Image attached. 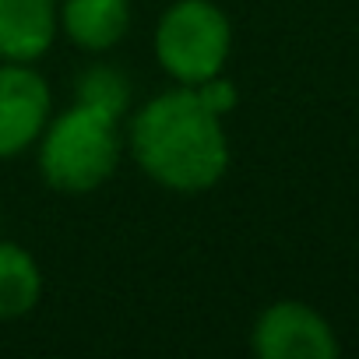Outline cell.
Here are the masks:
<instances>
[{"mask_svg": "<svg viewBox=\"0 0 359 359\" xmlns=\"http://www.w3.org/2000/svg\"><path fill=\"white\" fill-rule=\"evenodd\" d=\"M127 144L141 172L172 194H205L229 169L222 116L187 85L148 99L127 123Z\"/></svg>", "mask_w": 359, "mask_h": 359, "instance_id": "6da1fadb", "label": "cell"}, {"mask_svg": "<svg viewBox=\"0 0 359 359\" xmlns=\"http://www.w3.org/2000/svg\"><path fill=\"white\" fill-rule=\"evenodd\" d=\"M36 144L43 184L67 198L99 191L116 172L123 151L120 120L81 102L50 116Z\"/></svg>", "mask_w": 359, "mask_h": 359, "instance_id": "7a4b0ae2", "label": "cell"}, {"mask_svg": "<svg viewBox=\"0 0 359 359\" xmlns=\"http://www.w3.org/2000/svg\"><path fill=\"white\" fill-rule=\"evenodd\" d=\"M151 50L158 67L176 78V85H201L212 74H222L233 50L229 15L215 0H176L155 25Z\"/></svg>", "mask_w": 359, "mask_h": 359, "instance_id": "3957f363", "label": "cell"}, {"mask_svg": "<svg viewBox=\"0 0 359 359\" xmlns=\"http://www.w3.org/2000/svg\"><path fill=\"white\" fill-rule=\"evenodd\" d=\"M250 345L261 359H334L338 338L331 324L306 303L278 299L254 320Z\"/></svg>", "mask_w": 359, "mask_h": 359, "instance_id": "277c9868", "label": "cell"}, {"mask_svg": "<svg viewBox=\"0 0 359 359\" xmlns=\"http://www.w3.org/2000/svg\"><path fill=\"white\" fill-rule=\"evenodd\" d=\"M50 85L32 64L0 60V158H11L39 141L50 123Z\"/></svg>", "mask_w": 359, "mask_h": 359, "instance_id": "5b68a950", "label": "cell"}, {"mask_svg": "<svg viewBox=\"0 0 359 359\" xmlns=\"http://www.w3.org/2000/svg\"><path fill=\"white\" fill-rule=\"evenodd\" d=\"M57 0H0V60L36 64L57 39Z\"/></svg>", "mask_w": 359, "mask_h": 359, "instance_id": "8992f818", "label": "cell"}, {"mask_svg": "<svg viewBox=\"0 0 359 359\" xmlns=\"http://www.w3.org/2000/svg\"><path fill=\"white\" fill-rule=\"evenodd\" d=\"M57 15L64 36L85 53H106L130 32V0H64Z\"/></svg>", "mask_w": 359, "mask_h": 359, "instance_id": "52a82bcc", "label": "cell"}, {"mask_svg": "<svg viewBox=\"0 0 359 359\" xmlns=\"http://www.w3.org/2000/svg\"><path fill=\"white\" fill-rule=\"evenodd\" d=\"M39 296L43 271L36 257L11 240H0V320H18L32 313Z\"/></svg>", "mask_w": 359, "mask_h": 359, "instance_id": "ba28073f", "label": "cell"}, {"mask_svg": "<svg viewBox=\"0 0 359 359\" xmlns=\"http://www.w3.org/2000/svg\"><path fill=\"white\" fill-rule=\"evenodd\" d=\"M74 102L120 120L130 106V81L116 64H88L74 74Z\"/></svg>", "mask_w": 359, "mask_h": 359, "instance_id": "9c48e42d", "label": "cell"}, {"mask_svg": "<svg viewBox=\"0 0 359 359\" xmlns=\"http://www.w3.org/2000/svg\"><path fill=\"white\" fill-rule=\"evenodd\" d=\"M194 95L215 113V116H229L240 106V88L226 78V74H212L201 85H194Z\"/></svg>", "mask_w": 359, "mask_h": 359, "instance_id": "30bf717a", "label": "cell"}]
</instances>
